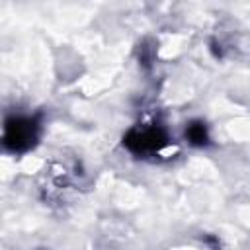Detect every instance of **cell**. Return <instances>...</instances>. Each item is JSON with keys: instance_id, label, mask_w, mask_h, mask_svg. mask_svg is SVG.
<instances>
[{"instance_id": "obj_1", "label": "cell", "mask_w": 250, "mask_h": 250, "mask_svg": "<svg viewBox=\"0 0 250 250\" xmlns=\"http://www.w3.org/2000/svg\"><path fill=\"white\" fill-rule=\"evenodd\" d=\"M37 135H39V125L35 117L12 115L4 121L2 145L12 152H25L35 145Z\"/></svg>"}, {"instance_id": "obj_2", "label": "cell", "mask_w": 250, "mask_h": 250, "mask_svg": "<svg viewBox=\"0 0 250 250\" xmlns=\"http://www.w3.org/2000/svg\"><path fill=\"white\" fill-rule=\"evenodd\" d=\"M170 143L168 133L158 127V125H148V127H133L131 131L125 133L123 145L135 152V154H150L162 150Z\"/></svg>"}, {"instance_id": "obj_3", "label": "cell", "mask_w": 250, "mask_h": 250, "mask_svg": "<svg viewBox=\"0 0 250 250\" xmlns=\"http://www.w3.org/2000/svg\"><path fill=\"white\" fill-rule=\"evenodd\" d=\"M186 137L193 146H203L209 143V131L203 121H191L186 127Z\"/></svg>"}]
</instances>
